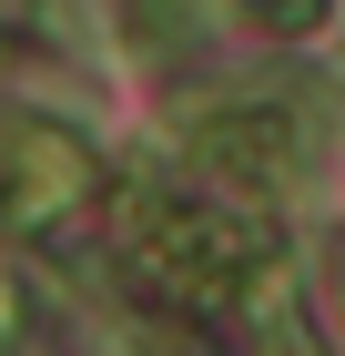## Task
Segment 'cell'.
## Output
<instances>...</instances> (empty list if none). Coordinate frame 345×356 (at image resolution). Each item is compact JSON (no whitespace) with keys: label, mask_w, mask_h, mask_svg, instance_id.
I'll return each mask as SVG.
<instances>
[{"label":"cell","mask_w":345,"mask_h":356,"mask_svg":"<svg viewBox=\"0 0 345 356\" xmlns=\"http://www.w3.org/2000/svg\"><path fill=\"white\" fill-rule=\"evenodd\" d=\"M102 163H92V143L61 133V122H21L10 133V193H0V214L10 224H61L71 204H92Z\"/></svg>","instance_id":"7a4b0ae2"},{"label":"cell","mask_w":345,"mask_h":356,"mask_svg":"<svg viewBox=\"0 0 345 356\" xmlns=\"http://www.w3.org/2000/svg\"><path fill=\"white\" fill-rule=\"evenodd\" d=\"M133 254H142V275H162L183 305L254 296V275H264V245H254L234 214L183 204V193H142V234H133Z\"/></svg>","instance_id":"6da1fadb"},{"label":"cell","mask_w":345,"mask_h":356,"mask_svg":"<svg viewBox=\"0 0 345 356\" xmlns=\"http://www.w3.org/2000/svg\"><path fill=\"white\" fill-rule=\"evenodd\" d=\"M315 10H325V0H274V21H285V31H305Z\"/></svg>","instance_id":"8992f818"},{"label":"cell","mask_w":345,"mask_h":356,"mask_svg":"<svg viewBox=\"0 0 345 356\" xmlns=\"http://www.w3.org/2000/svg\"><path fill=\"white\" fill-rule=\"evenodd\" d=\"M193 163L203 173H224V184H294V163H305V143H294V122L285 112H224V122H203V133H193Z\"/></svg>","instance_id":"3957f363"},{"label":"cell","mask_w":345,"mask_h":356,"mask_svg":"<svg viewBox=\"0 0 345 356\" xmlns=\"http://www.w3.org/2000/svg\"><path fill=\"white\" fill-rule=\"evenodd\" d=\"M133 346H142V356H213L193 326H133Z\"/></svg>","instance_id":"277c9868"},{"label":"cell","mask_w":345,"mask_h":356,"mask_svg":"<svg viewBox=\"0 0 345 356\" xmlns=\"http://www.w3.org/2000/svg\"><path fill=\"white\" fill-rule=\"evenodd\" d=\"M10 336H21V285L0 275V356H10Z\"/></svg>","instance_id":"5b68a950"}]
</instances>
